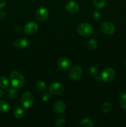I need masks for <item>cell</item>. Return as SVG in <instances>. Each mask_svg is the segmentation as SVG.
<instances>
[{"label": "cell", "instance_id": "6da1fadb", "mask_svg": "<svg viewBox=\"0 0 126 127\" xmlns=\"http://www.w3.org/2000/svg\"><path fill=\"white\" fill-rule=\"evenodd\" d=\"M10 81L13 88L20 89L24 85L25 78L21 72L14 71L10 74Z\"/></svg>", "mask_w": 126, "mask_h": 127}, {"label": "cell", "instance_id": "603a6c76", "mask_svg": "<svg viewBox=\"0 0 126 127\" xmlns=\"http://www.w3.org/2000/svg\"><path fill=\"white\" fill-rule=\"evenodd\" d=\"M65 124V120L64 118H59L55 121V125L58 127L64 126Z\"/></svg>", "mask_w": 126, "mask_h": 127}, {"label": "cell", "instance_id": "e0dca14e", "mask_svg": "<svg viewBox=\"0 0 126 127\" xmlns=\"http://www.w3.org/2000/svg\"><path fill=\"white\" fill-rule=\"evenodd\" d=\"M94 6L98 9H101L106 5V0H93Z\"/></svg>", "mask_w": 126, "mask_h": 127}, {"label": "cell", "instance_id": "5b68a950", "mask_svg": "<svg viewBox=\"0 0 126 127\" xmlns=\"http://www.w3.org/2000/svg\"><path fill=\"white\" fill-rule=\"evenodd\" d=\"M49 91L53 95H60L64 91V86L59 82H54L49 85Z\"/></svg>", "mask_w": 126, "mask_h": 127}, {"label": "cell", "instance_id": "ba28073f", "mask_svg": "<svg viewBox=\"0 0 126 127\" xmlns=\"http://www.w3.org/2000/svg\"><path fill=\"white\" fill-rule=\"evenodd\" d=\"M38 26L35 22H29L24 26L23 31L27 35H33L38 31Z\"/></svg>", "mask_w": 126, "mask_h": 127}, {"label": "cell", "instance_id": "4fadbf2b", "mask_svg": "<svg viewBox=\"0 0 126 127\" xmlns=\"http://www.w3.org/2000/svg\"><path fill=\"white\" fill-rule=\"evenodd\" d=\"M65 9L70 14H75L79 11V5L75 1H69L65 4Z\"/></svg>", "mask_w": 126, "mask_h": 127}, {"label": "cell", "instance_id": "4316f807", "mask_svg": "<svg viewBox=\"0 0 126 127\" xmlns=\"http://www.w3.org/2000/svg\"><path fill=\"white\" fill-rule=\"evenodd\" d=\"M51 98V95L48 93H44L42 95V100L43 102H47Z\"/></svg>", "mask_w": 126, "mask_h": 127}, {"label": "cell", "instance_id": "52a82bcc", "mask_svg": "<svg viewBox=\"0 0 126 127\" xmlns=\"http://www.w3.org/2000/svg\"><path fill=\"white\" fill-rule=\"evenodd\" d=\"M49 11L44 7H40L37 10L35 14L36 18L39 21H44L48 18Z\"/></svg>", "mask_w": 126, "mask_h": 127}, {"label": "cell", "instance_id": "7402d4cb", "mask_svg": "<svg viewBox=\"0 0 126 127\" xmlns=\"http://www.w3.org/2000/svg\"><path fill=\"white\" fill-rule=\"evenodd\" d=\"M111 109V104L109 102H106L101 106V110L103 112L108 113Z\"/></svg>", "mask_w": 126, "mask_h": 127}, {"label": "cell", "instance_id": "83f0119b", "mask_svg": "<svg viewBox=\"0 0 126 127\" xmlns=\"http://www.w3.org/2000/svg\"><path fill=\"white\" fill-rule=\"evenodd\" d=\"M7 17V14H6V12L4 11H2V12H0V19H4Z\"/></svg>", "mask_w": 126, "mask_h": 127}, {"label": "cell", "instance_id": "3957f363", "mask_svg": "<svg viewBox=\"0 0 126 127\" xmlns=\"http://www.w3.org/2000/svg\"><path fill=\"white\" fill-rule=\"evenodd\" d=\"M21 104L25 109L30 107L34 102V96L29 92H26L21 97Z\"/></svg>", "mask_w": 126, "mask_h": 127}, {"label": "cell", "instance_id": "4dcf8cb0", "mask_svg": "<svg viewBox=\"0 0 126 127\" xmlns=\"http://www.w3.org/2000/svg\"><path fill=\"white\" fill-rule=\"evenodd\" d=\"M4 95V91L2 90H1V89H0V99H1V98L3 97Z\"/></svg>", "mask_w": 126, "mask_h": 127}, {"label": "cell", "instance_id": "ac0fdd59", "mask_svg": "<svg viewBox=\"0 0 126 127\" xmlns=\"http://www.w3.org/2000/svg\"><path fill=\"white\" fill-rule=\"evenodd\" d=\"M80 125L82 127H91L93 125V124L90 119H84L80 121Z\"/></svg>", "mask_w": 126, "mask_h": 127}, {"label": "cell", "instance_id": "484cf974", "mask_svg": "<svg viewBox=\"0 0 126 127\" xmlns=\"http://www.w3.org/2000/svg\"><path fill=\"white\" fill-rule=\"evenodd\" d=\"M101 13L100 11H96L93 14V19L95 21H100L101 18Z\"/></svg>", "mask_w": 126, "mask_h": 127}, {"label": "cell", "instance_id": "ffe728a7", "mask_svg": "<svg viewBox=\"0 0 126 127\" xmlns=\"http://www.w3.org/2000/svg\"><path fill=\"white\" fill-rule=\"evenodd\" d=\"M87 45L89 49L92 50H95L98 47L97 41L95 39H94V38H91V39L89 40V41L88 42Z\"/></svg>", "mask_w": 126, "mask_h": 127}, {"label": "cell", "instance_id": "9a60e30c", "mask_svg": "<svg viewBox=\"0 0 126 127\" xmlns=\"http://www.w3.org/2000/svg\"><path fill=\"white\" fill-rule=\"evenodd\" d=\"M7 95L8 99H11V100H14L17 97L18 93L15 89L12 88H9L7 89Z\"/></svg>", "mask_w": 126, "mask_h": 127}, {"label": "cell", "instance_id": "5bb4252c", "mask_svg": "<svg viewBox=\"0 0 126 127\" xmlns=\"http://www.w3.org/2000/svg\"><path fill=\"white\" fill-rule=\"evenodd\" d=\"M10 105L7 102L4 100H0V113H7L10 110Z\"/></svg>", "mask_w": 126, "mask_h": 127}, {"label": "cell", "instance_id": "7a4b0ae2", "mask_svg": "<svg viewBox=\"0 0 126 127\" xmlns=\"http://www.w3.org/2000/svg\"><path fill=\"white\" fill-rule=\"evenodd\" d=\"M77 32L82 37H89L93 32V27L88 23H82L78 26Z\"/></svg>", "mask_w": 126, "mask_h": 127}, {"label": "cell", "instance_id": "277c9868", "mask_svg": "<svg viewBox=\"0 0 126 127\" xmlns=\"http://www.w3.org/2000/svg\"><path fill=\"white\" fill-rule=\"evenodd\" d=\"M101 79L106 83L111 82L114 78L115 71L111 68H107L104 69L101 73Z\"/></svg>", "mask_w": 126, "mask_h": 127}, {"label": "cell", "instance_id": "cb8c5ba5", "mask_svg": "<svg viewBox=\"0 0 126 127\" xmlns=\"http://www.w3.org/2000/svg\"><path fill=\"white\" fill-rule=\"evenodd\" d=\"M120 105L121 107L126 109V94H123L121 95V99H120Z\"/></svg>", "mask_w": 126, "mask_h": 127}, {"label": "cell", "instance_id": "d6986e66", "mask_svg": "<svg viewBox=\"0 0 126 127\" xmlns=\"http://www.w3.org/2000/svg\"><path fill=\"white\" fill-rule=\"evenodd\" d=\"M36 88L39 91H43L46 89L47 86L45 82L43 81H38L36 83Z\"/></svg>", "mask_w": 126, "mask_h": 127}, {"label": "cell", "instance_id": "f546056e", "mask_svg": "<svg viewBox=\"0 0 126 127\" xmlns=\"http://www.w3.org/2000/svg\"><path fill=\"white\" fill-rule=\"evenodd\" d=\"M21 30H22V27L21 26H17L16 27H15V31L17 32H21Z\"/></svg>", "mask_w": 126, "mask_h": 127}, {"label": "cell", "instance_id": "2e32d148", "mask_svg": "<svg viewBox=\"0 0 126 127\" xmlns=\"http://www.w3.org/2000/svg\"><path fill=\"white\" fill-rule=\"evenodd\" d=\"M24 110L23 108L21 107H18L16 109L14 112V115L15 117L17 119H21L24 116L25 114Z\"/></svg>", "mask_w": 126, "mask_h": 127}, {"label": "cell", "instance_id": "9c48e42d", "mask_svg": "<svg viewBox=\"0 0 126 127\" xmlns=\"http://www.w3.org/2000/svg\"><path fill=\"white\" fill-rule=\"evenodd\" d=\"M101 31L105 34L111 35L114 33L115 28L114 25L111 22H105L101 25Z\"/></svg>", "mask_w": 126, "mask_h": 127}, {"label": "cell", "instance_id": "d4e9b609", "mask_svg": "<svg viewBox=\"0 0 126 127\" xmlns=\"http://www.w3.org/2000/svg\"><path fill=\"white\" fill-rule=\"evenodd\" d=\"M89 71H90V74L92 76H96L98 74V69L97 67H96V66H91L90 68Z\"/></svg>", "mask_w": 126, "mask_h": 127}, {"label": "cell", "instance_id": "8fae6325", "mask_svg": "<svg viewBox=\"0 0 126 127\" xmlns=\"http://www.w3.org/2000/svg\"><path fill=\"white\" fill-rule=\"evenodd\" d=\"M30 42L28 39L24 38H17L14 42V45L18 49H24L29 46Z\"/></svg>", "mask_w": 126, "mask_h": 127}, {"label": "cell", "instance_id": "7c38bea8", "mask_svg": "<svg viewBox=\"0 0 126 127\" xmlns=\"http://www.w3.org/2000/svg\"><path fill=\"white\" fill-rule=\"evenodd\" d=\"M66 108L65 103L62 100H58L53 105V110L57 114H61L64 112Z\"/></svg>", "mask_w": 126, "mask_h": 127}, {"label": "cell", "instance_id": "30bf717a", "mask_svg": "<svg viewBox=\"0 0 126 127\" xmlns=\"http://www.w3.org/2000/svg\"><path fill=\"white\" fill-rule=\"evenodd\" d=\"M58 67L62 70H66L71 66L72 62L69 58L63 57L58 60Z\"/></svg>", "mask_w": 126, "mask_h": 127}, {"label": "cell", "instance_id": "44dd1931", "mask_svg": "<svg viewBox=\"0 0 126 127\" xmlns=\"http://www.w3.org/2000/svg\"><path fill=\"white\" fill-rule=\"evenodd\" d=\"M9 86V81L6 77L1 76L0 77V88H8Z\"/></svg>", "mask_w": 126, "mask_h": 127}, {"label": "cell", "instance_id": "8992f818", "mask_svg": "<svg viewBox=\"0 0 126 127\" xmlns=\"http://www.w3.org/2000/svg\"><path fill=\"white\" fill-rule=\"evenodd\" d=\"M82 75V70L79 66H75L69 70V76L72 80H79Z\"/></svg>", "mask_w": 126, "mask_h": 127}, {"label": "cell", "instance_id": "f1b7e54d", "mask_svg": "<svg viewBox=\"0 0 126 127\" xmlns=\"http://www.w3.org/2000/svg\"><path fill=\"white\" fill-rule=\"evenodd\" d=\"M6 0H0V9H2L6 6Z\"/></svg>", "mask_w": 126, "mask_h": 127}]
</instances>
